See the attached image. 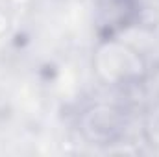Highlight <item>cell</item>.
I'll return each mask as SVG.
<instances>
[{"label":"cell","mask_w":159,"mask_h":157,"mask_svg":"<svg viewBox=\"0 0 159 157\" xmlns=\"http://www.w3.org/2000/svg\"><path fill=\"white\" fill-rule=\"evenodd\" d=\"M109 56L102 54L104 57H107V61H100V70L107 72L109 78H124L128 72H133L137 69V57L126 50H115V46H111L107 50Z\"/></svg>","instance_id":"1"},{"label":"cell","mask_w":159,"mask_h":157,"mask_svg":"<svg viewBox=\"0 0 159 157\" xmlns=\"http://www.w3.org/2000/svg\"><path fill=\"white\" fill-rule=\"evenodd\" d=\"M146 135L152 141V144L159 146V107L152 109V113L148 115L146 120Z\"/></svg>","instance_id":"2"}]
</instances>
